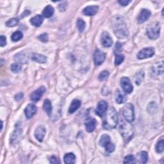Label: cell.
Instances as JSON below:
<instances>
[{
    "mask_svg": "<svg viewBox=\"0 0 164 164\" xmlns=\"http://www.w3.org/2000/svg\"><path fill=\"white\" fill-rule=\"evenodd\" d=\"M110 142V137L108 135H103L100 140V145L101 147H105L107 144Z\"/></svg>",
    "mask_w": 164,
    "mask_h": 164,
    "instance_id": "28",
    "label": "cell"
},
{
    "mask_svg": "<svg viewBox=\"0 0 164 164\" xmlns=\"http://www.w3.org/2000/svg\"><path fill=\"white\" fill-rule=\"evenodd\" d=\"M151 12L148 9H142L140 14L137 18V22L139 24H142L146 22L151 16Z\"/></svg>",
    "mask_w": 164,
    "mask_h": 164,
    "instance_id": "13",
    "label": "cell"
},
{
    "mask_svg": "<svg viewBox=\"0 0 164 164\" xmlns=\"http://www.w3.org/2000/svg\"><path fill=\"white\" fill-rule=\"evenodd\" d=\"M46 132V129L44 127L38 126L35 132V137L39 142H41L44 139Z\"/></svg>",
    "mask_w": 164,
    "mask_h": 164,
    "instance_id": "18",
    "label": "cell"
},
{
    "mask_svg": "<svg viewBox=\"0 0 164 164\" xmlns=\"http://www.w3.org/2000/svg\"><path fill=\"white\" fill-rule=\"evenodd\" d=\"M22 133V130L20 128H16L14 132L13 133L11 137V142L12 144H15L18 142V140L21 139Z\"/></svg>",
    "mask_w": 164,
    "mask_h": 164,
    "instance_id": "21",
    "label": "cell"
},
{
    "mask_svg": "<svg viewBox=\"0 0 164 164\" xmlns=\"http://www.w3.org/2000/svg\"><path fill=\"white\" fill-rule=\"evenodd\" d=\"M39 39L40 40L43 42H46L48 41V34H43L42 35H41L40 36H39Z\"/></svg>",
    "mask_w": 164,
    "mask_h": 164,
    "instance_id": "39",
    "label": "cell"
},
{
    "mask_svg": "<svg viewBox=\"0 0 164 164\" xmlns=\"http://www.w3.org/2000/svg\"><path fill=\"white\" fill-rule=\"evenodd\" d=\"M115 101L119 103V104H122L125 103L127 98L126 95L124 94L123 93L119 90H117L115 93Z\"/></svg>",
    "mask_w": 164,
    "mask_h": 164,
    "instance_id": "19",
    "label": "cell"
},
{
    "mask_svg": "<svg viewBox=\"0 0 164 164\" xmlns=\"http://www.w3.org/2000/svg\"><path fill=\"white\" fill-rule=\"evenodd\" d=\"M49 162H50L51 163H54V164L60 163V162H59L58 159L56 158V157H55V156H51V158H50V159H49Z\"/></svg>",
    "mask_w": 164,
    "mask_h": 164,
    "instance_id": "42",
    "label": "cell"
},
{
    "mask_svg": "<svg viewBox=\"0 0 164 164\" xmlns=\"http://www.w3.org/2000/svg\"><path fill=\"white\" fill-rule=\"evenodd\" d=\"M120 132L125 142H129L132 139L134 135V129L133 126L131 124L124 122H123L120 126Z\"/></svg>",
    "mask_w": 164,
    "mask_h": 164,
    "instance_id": "3",
    "label": "cell"
},
{
    "mask_svg": "<svg viewBox=\"0 0 164 164\" xmlns=\"http://www.w3.org/2000/svg\"><path fill=\"white\" fill-rule=\"evenodd\" d=\"M118 123V114L115 109L110 108L104 115L103 121V126L106 129L115 128Z\"/></svg>",
    "mask_w": 164,
    "mask_h": 164,
    "instance_id": "2",
    "label": "cell"
},
{
    "mask_svg": "<svg viewBox=\"0 0 164 164\" xmlns=\"http://www.w3.org/2000/svg\"><path fill=\"white\" fill-rule=\"evenodd\" d=\"M124 163H136L134 156L132 155L126 156L123 161Z\"/></svg>",
    "mask_w": 164,
    "mask_h": 164,
    "instance_id": "33",
    "label": "cell"
},
{
    "mask_svg": "<svg viewBox=\"0 0 164 164\" xmlns=\"http://www.w3.org/2000/svg\"><path fill=\"white\" fill-rule=\"evenodd\" d=\"M46 91V88L44 87H39L37 90L33 92L32 94L30 96V99L33 101L37 102L41 100V97L44 94Z\"/></svg>",
    "mask_w": 164,
    "mask_h": 164,
    "instance_id": "11",
    "label": "cell"
},
{
    "mask_svg": "<svg viewBox=\"0 0 164 164\" xmlns=\"http://www.w3.org/2000/svg\"><path fill=\"white\" fill-rule=\"evenodd\" d=\"M122 115L125 120L129 122L132 123L135 120L134 107L132 104L128 103L122 109Z\"/></svg>",
    "mask_w": 164,
    "mask_h": 164,
    "instance_id": "5",
    "label": "cell"
},
{
    "mask_svg": "<svg viewBox=\"0 0 164 164\" xmlns=\"http://www.w3.org/2000/svg\"><path fill=\"white\" fill-rule=\"evenodd\" d=\"M111 27L115 35L119 38H125L128 35V31L125 22L121 16L114 17L111 21Z\"/></svg>",
    "mask_w": 164,
    "mask_h": 164,
    "instance_id": "1",
    "label": "cell"
},
{
    "mask_svg": "<svg viewBox=\"0 0 164 164\" xmlns=\"http://www.w3.org/2000/svg\"><path fill=\"white\" fill-rule=\"evenodd\" d=\"M107 151L109 152V153H112L113 151H114L115 150V145L112 143L109 142L107 145L105 146Z\"/></svg>",
    "mask_w": 164,
    "mask_h": 164,
    "instance_id": "38",
    "label": "cell"
},
{
    "mask_svg": "<svg viewBox=\"0 0 164 164\" xmlns=\"http://www.w3.org/2000/svg\"><path fill=\"white\" fill-rule=\"evenodd\" d=\"M44 20V17L41 15H37L30 19L31 24L36 27H39L42 24Z\"/></svg>",
    "mask_w": 164,
    "mask_h": 164,
    "instance_id": "20",
    "label": "cell"
},
{
    "mask_svg": "<svg viewBox=\"0 0 164 164\" xmlns=\"http://www.w3.org/2000/svg\"><path fill=\"white\" fill-rule=\"evenodd\" d=\"M105 60V54L100 49H96L94 53V62L95 65H100Z\"/></svg>",
    "mask_w": 164,
    "mask_h": 164,
    "instance_id": "10",
    "label": "cell"
},
{
    "mask_svg": "<svg viewBox=\"0 0 164 164\" xmlns=\"http://www.w3.org/2000/svg\"><path fill=\"white\" fill-rule=\"evenodd\" d=\"M144 76V73H143L142 72H140V73H138L136 75V76L135 78V82L137 85H140V84Z\"/></svg>",
    "mask_w": 164,
    "mask_h": 164,
    "instance_id": "35",
    "label": "cell"
},
{
    "mask_svg": "<svg viewBox=\"0 0 164 164\" xmlns=\"http://www.w3.org/2000/svg\"><path fill=\"white\" fill-rule=\"evenodd\" d=\"M43 109L48 115H51L52 112V104L49 100H46L44 101L43 104Z\"/></svg>",
    "mask_w": 164,
    "mask_h": 164,
    "instance_id": "26",
    "label": "cell"
},
{
    "mask_svg": "<svg viewBox=\"0 0 164 164\" xmlns=\"http://www.w3.org/2000/svg\"><path fill=\"white\" fill-rule=\"evenodd\" d=\"M23 94L20 93H18L17 94L16 96H15V100L16 101H19V100H21L23 99Z\"/></svg>",
    "mask_w": 164,
    "mask_h": 164,
    "instance_id": "43",
    "label": "cell"
},
{
    "mask_svg": "<svg viewBox=\"0 0 164 164\" xmlns=\"http://www.w3.org/2000/svg\"><path fill=\"white\" fill-rule=\"evenodd\" d=\"M147 35L151 39H156L160 36V24L159 22H154L151 24L146 30Z\"/></svg>",
    "mask_w": 164,
    "mask_h": 164,
    "instance_id": "4",
    "label": "cell"
},
{
    "mask_svg": "<svg viewBox=\"0 0 164 164\" xmlns=\"http://www.w3.org/2000/svg\"><path fill=\"white\" fill-rule=\"evenodd\" d=\"M107 108H108L107 103L105 101H101L97 104V108L96 110V114L97 115L101 117L107 110Z\"/></svg>",
    "mask_w": 164,
    "mask_h": 164,
    "instance_id": "12",
    "label": "cell"
},
{
    "mask_svg": "<svg viewBox=\"0 0 164 164\" xmlns=\"http://www.w3.org/2000/svg\"><path fill=\"white\" fill-rule=\"evenodd\" d=\"M32 54L25 51H21L20 53H17L14 56V60L19 64H26L27 63L30 58H31Z\"/></svg>",
    "mask_w": 164,
    "mask_h": 164,
    "instance_id": "6",
    "label": "cell"
},
{
    "mask_svg": "<svg viewBox=\"0 0 164 164\" xmlns=\"http://www.w3.org/2000/svg\"><path fill=\"white\" fill-rule=\"evenodd\" d=\"M6 44V38L4 35H1L0 37V46L3 47Z\"/></svg>",
    "mask_w": 164,
    "mask_h": 164,
    "instance_id": "40",
    "label": "cell"
},
{
    "mask_svg": "<svg viewBox=\"0 0 164 164\" xmlns=\"http://www.w3.org/2000/svg\"><path fill=\"white\" fill-rule=\"evenodd\" d=\"M98 10H99V6H96V5L89 6L83 9V13L85 16H91L95 15L97 12Z\"/></svg>",
    "mask_w": 164,
    "mask_h": 164,
    "instance_id": "17",
    "label": "cell"
},
{
    "mask_svg": "<svg viewBox=\"0 0 164 164\" xmlns=\"http://www.w3.org/2000/svg\"><path fill=\"white\" fill-rule=\"evenodd\" d=\"M76 25H77V28L79 30L80 32H83L85 28V21L82 19H78L77 23H76Z\"/></svg>",
    "mask_w": 164,
    "mask_h": 164,
    "instance_id": "30",
    "label": "cell"
},
{
    "mask_svg": "<svg viewBox=\"0 0 164 164\" xmlns=\"http://www.w3.org/2000/svg\"><path fill=\"white\" fill-rule=\"evenodd\" d=\"M23 33L20 31H17L12 35L11 38L14 42H17L19 40H21V39L23 38Z\"/></svg>",
    "mask_w": 164,
    "mask_h": 164,
    "instance_id": "29",
    "label": "cell"
},
{
    "mask_svg": "<svg viewBox=\"0 0 164 164\" xmlns=\"http://www.w3.org/2000/svg\"><path fill=\"white\" fill-rule=\"evenodd\" d=\"M151 71H152V74L155 76H158V75L163 74V61L160 62H157L155 64H154L151 68Z\"/></svg>",
    "mask_w": 164,
    "mask_h": 164,
    "instance_id": "16",
    "label": "cell"
},
{
    "mask_svg": "<svg viewBox=\"0 0 164 164\" xmlns=\"http://www.w3.org/2000/svg\"><path fill=\"white\" fill-rule=\"evenodd\" d=\"M86 130L88 132H93L96 126V121L94 118L88 117L85 121Z\"/></svg>",
    "mask_w": 164,
    "mask_h": 164,
    "instance_id": "14",
    "label": "cell"
},
{
    "mask_svg": "<svg viewBox=\"0 0 164 164\" xmlns=\"http://www.w3.org/2000/svg\"><path fill=\"white\" fill-rule=\"evenodd\" d=\"M64 162L65 163L73 164V163H75L76 157L73 153H67L64 156Z\"/></svg>",
    "mask_w": 164,
    "mask_h": 164,
    "instance_id": "25",
    "label": "cell"
},
{
    "mask_svg": "<svg viewBox=\"0 0 164 164\" xmlns=\"http://www.w3.org/2000/svg\"><path fill=\"white\" fill-rule=\"evenodd\" d=\"M31 59L33 60H34V61H35V62H37L38 63H40V64L46 63V62L47 61L46 56H45L43 55L38 54V53L32 54Z\"/></svg>",
    "mask_w": 164,
    "mask_h": 164,
    "instance_id": "22",
    "label": "cell"
},
{
    "mask_svg": "<svg viewBox=\"0 0 164 164\" xmlns=\"http://www.w3.org/2000/svg\"><path fill=\"white\" fill-rule=\"evenodd\" d=\"M155 54V49L153 48H146L140 50L137 53V58L139 59H145L148 58L152 57Z\"/></svg>",
    "mask_w": 164,
    "mask_h": 164,
    "instance_id": "7",
    "label": "cell"
},
{
    "mask_svg": "<svg viewBox=\"0 0 164 164\" xmlns=\"http://www.w3.org/2000/svg\"><path fill=\"white\" fill-rule=\"evenodd\" d=\"M109 72L107 71H104L100 73V75H99V80L100 81H103L104 80H106L107 78L109 76Z\"/></svg>",
    "mask_w": 164,
    "mask_h": 164,
    "instance_id": "36",
    "label": "cell"
},
{
    "mask_svg": "<svg viewBox=\"0 0 164 164\" xmlns=\"http://www.w3.org/2000/svg\"><path fill=\"white\" fill-rule=\"evenodd\" d=\"M101 42L104 47L109 48L111 47L113 44V40L111 38L110 34L107 31L102 33L101 36Z\"/></svg>",
    "mask_w": 164,
    "mask_h": 164,
    "instance_id": "9",
    "label": "cell"
},
{
    "mask_svg": "<svg viewBox=\"0 0 164 164\" xmlns=\"http://www.w3.org/2000/svg\"><path fill=\"white\" fill-rule=\"evenodd\" d=\"M18 23H19V21L17 19L12 18V19H9V20L6 23V25L9 27H13L16 26L18 24Z\"/></svg>",
    "mask_w": 164,
    "mask_h": 164,
    "instance_id": "32",
    "label": "cell"
},
{
    "mask_svg": "<svg viewBox=\"0 0 164 164\" xmlns=\"http://www.w3.org/2000/svg\"><path fill=\"white\" fill-rule=\"evenodd\" d=\"M11 70L13 73H17L21 71V66L18 64H13L11 65Z\"/></svg>",
    "mask_w": 164,
    "mask_h": 164,
    "instance_id": "34",
    "label": "cell"
},
{
    "mask_svg": "<svg viewBox=\"0 0 164 164\" xmlns=\"http://www.w3.org/2000/svg\"><path fill=\"white\" fill-rule=\"evenodd\" d=\"M138 159L142 163H146L148 160V155L146 151H141L137 155Z\"/></svg>",
    "mask_w": 164,
    "mask_h": 164,
    "instance_id": "27",
    "label": "cell"
},
{
    "mask_svg": "<svg viewBox=\"0 0 164 164\" xmlns=\"http://www.w3.org/2000/svg\"><path fill=\"white\" fill-rule=\"evenodd\" d=\"M81 106V101L78 100H74L72 101L71 106L69 109V112L70 114H73Z\"/></svg>",
    "mask_w": 164,
    "mask_h": 164,
    "instance_id": "23",
    "label": "cell"
},
{
    "mask_svg": "<svg viewBox=\"0 0 164 164\" xmlns=\"http://www.w3.org/2000/svg\"><path fill=\"white\" fill-rule=\"evenodd\" d=\"M131 2H132V1H128V0H121V1L118 2V3H119L121 6H127Z\"/></svg>",
    "mask_w": 164,
    "mask_h": 164,
    "instance_id": "41",
    "label": "cell"
},
{
    "mask_svg": "<svg viewBox=\"0 0 164 164\" xmlns=\"http://www.w3.org/2000/svg\"><path fill=\"white\" fill-rule=\"evenodd\" d=\"M25 115L27 119H31L37 112V107L34 104H29L24 110Z\"/></svg>",
    "mask_w": 164,
    "mask_h": 164,
    "instance_id": "15",
    "label": "cell"
},
{
    "mask_svg": "<svg viewBox=\"0 0 164 164\" xmlns=\"http://www.w3.org/2000/svg\"><path fill=\"white\" fill-rule=\"evenodd\" d=\"M54 13V9L52 6L51 5H48L46 7L42 12V16L46 17V18H49L53 16Z\"/></svg>",
    "mask_w": 164,
    "mask_h": 164,
    "instance_id": "24",
    "label": "cell"
},
{
    "mask_svg": "<svg viewBox=\"0 0 164 164\" xmlns=\"http://www.w3.org/2000/svg\"><path fill=\"white\" fill-rule=\"evenodd\" d=\"M121 87L123 90L127 94H130L132 93L133 91V86L132 84L131 83L130 80L127 77H123L121 79L120 82Z\"/></svg>",
    "mask_w": 164,
    "mask_h": 164,
    "instance_id": "8",
    "label": "cell"
},
{
    "mask_svg": "<svg viewBox=\"0 0 164 164\" xmlns=\"http://www.w3.org/2000/svg\"><path fill=\"white\" fill-rule=\"evenodd\" d=\"M164 141H163V139H161L159 141V142L157 143L156 146V151L157 153H161L164 150Z\"/></svg>",
    "mask_w": 164,
    "mask_h": 164,
    "instance_id": "31",
    "label": "cell"
},
{
    "mask_svg": "<svg viewBox=\"0 0 164 164\" xmlns=\"http://www.w3.org/2000/svg\"><path fill=\"white\" fill-rule=\"evenodd\" d=\"M124 57L122 55H117L115 56V65H120L124 60Z\"/></svg>",
    "mask_w": 164,
    "mask_h": 164,
    "instance_id": "37",
    "label": "cell"
}]
</instances>
